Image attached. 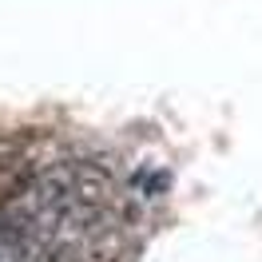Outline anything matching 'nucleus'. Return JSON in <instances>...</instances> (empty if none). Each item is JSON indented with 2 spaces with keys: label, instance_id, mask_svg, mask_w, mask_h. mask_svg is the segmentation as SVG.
Instances as JSON below:
<instances>
[{
  "label": "nucleus",
  "instance_id": "obj_1",
  "mask_svg": "<svg viewBox=\"0 0 262 262\" xmlns=\"http://www.w3.org/2000/svg\"><path fill=\"white\" fill-rule=\"evenodd\" d=\"M167 171H139L135 175V199L143 203V199H155V195H163L167 191Z\"/></svg>",
  "mask_w": 262,
  "mask_h": 262
}]
</instances>
